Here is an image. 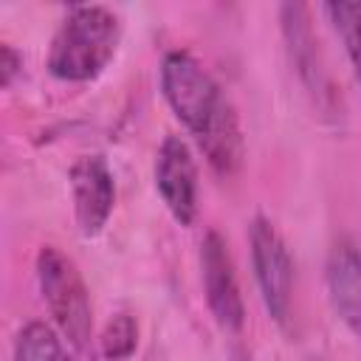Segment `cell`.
Segmentation results:
<instances>
[{"instance_id":"1","label":"cell","mask_w":361,"mask_h":361,"mask_svg":"<svg viewBox=\"0 0 361 361\" xmlns=\"http://www.w3.org/2000/svg\"><path fill=\"white\" fill-rule=\"evenodd\" d=\"M158 79L164 102L197 141L209 166L220 178L237 175L243 164V130L217 79L189 51H166Z\"/></svg>"},{"instance_id":"2","label":"cell","mask_w":361,"mask_h":361,"mask_svg":"<svg viewBox=\"0 0 361 361\" xmlns=\"http://www.w3.org/2000/svg\"><path fill=\"white\" fill-rule=\"evenodd\" d=\"M121 42L118 14L99 3H76L59 23L51 48L48 71L59 82H90L113 62Z\"/></svg>"},{"instance_id":"3","label":"cell","mask_w":361,"mask_h":361,"mask_svg":"<svg viewBox=\"0 0 361 361\" xmlns=\"http://www.w3.org/2000/svg\"><path fill=\"white\" fill-rule=\"evenodd\" d=\"M37 285L54 330L76 350L90 353L93 338V307L79 265L56 245H42L34 259Z\"/></svg>"},{"instance_id":"4","label":"cell","mask_w":361,"mask_h":361,"mask_svg":"<svg viewBox=\"0 0 361 361\" xmlns=\"http://www.w3.org/2000/svg\"><path fill=\"white\" fill-rule=\"evenodd\" d=\"M279 31H282L288 62H290L302 90L307 93L313 110L319 113L322 121L341 124V118H344L341 93H338V87L327 71L324 54L319 48L310 8L305 3H282L279 6Z\"/></svg>"},{"instance_id":"5","label":"cell","mask_w":361,"mask_h":361,"mask_svg":"<svg viewBox=\"0 0 361 361\" xmlns=\"http://www.w3.org/2000/svg\"><path fill=\"white\" fill-rule=\"evenodd\" d=\"M248 245H251V265H254L259 299L268 316L276 322V327L288 330L293 322V288H296L293 257L288 251V243L268 217L257 214L248 228Z\"/></svg>"},{"instance_id":"6","label":"cell","mask_w":361,"mask_h":361,"mask_svg":"<svg viewBox=\"0 0 361 361\" xmlns=\"http://www.w3.org/2000/svg\"><path fill=\"white\" fill-rule=\"evenodd\" d=\"M200 282L206 305L226 333H240L245 324V305L234 271V259L228 243L220 231H206L200 243Z\"/></svg>"},{"instance_id":"7","label":"cell","mask_w":361,"mask_h":361,"mask_svg":"<svg viewBox=\"0 0 361 361\" xmlns=\"http://www.w3.org/2000/svg\"><path fill=\"white\" fill-rule=\"evenodd\" d=\"M73 217L82 237H99L116 206V178L104 155H79L68 172Z\"/></svg>"},{"instance_id":"8","label":"cell","mask_w":361,"mask_h":361,"mask_svg":"<svg viewBox=\"0 0 361 361\" xmlns=\"http://www.w3.org/2000/svg\"><path fill=\"white\" fill-rule=\"evenodd\" d=\"M155 189L178 226H192L197 217V166L189 144L180 135H166L155 152Z\"/></svg>"},{"instance_id":"9","label":"cell","mask_w":361,"mask_h":361,"mask_svg":"<svg viewBox=\"0 0 361 361\" xmlns=\"http://www.w3.org/2000/svg\"><path fill=\"white\" fill-rule=\"evenodd\" d=\"M324 282L333 313L361 338V248L350 237H338L324 259Z\"/></svg>"},{"instance_id":"10","label":"cell","mask_w":361,"mask_h":361,"mask_svg":"<svg viewBox=\"0 0 361 361\" xmlns=\"http://www.w3.org/2000/svg\"><path fill=\"white\" fill-rule=\"evenodd\" d=\"M65 338L45 322H25L14 336V361H76Z\"/></svg>"},{"instance_id":"11","label":"cell","mask_w":361,"mask_h":361,"mask_svg":"<svg viewBox=\"0 0 361 361\" xmlns=\"http://www.w3.org/2000/svg\"><path fill=\"white\" fill-rule=\"evenodd\" d=\"M322 14L341 39V48L353 65L355 82L361 85V3H324Z\"/></svg>"},{"instance_id":"12","label":"cell","mask_w":361,"mask_h":361,"mask_svg":"<svg viewBox=\"0 0 361 361\" xmlns=\"http://www.w3.org/2000/svg\"><path fill=\"white\" fill-rule=\"evenodd\" d=\"M138 347V322L130 313H116L99 338V350L104 361H130Z\"/></svg>"},{"instance_id":"13","label":"cell","mask_w":361,"mask_h":361,"mask_svg":"<svg viewBox=\"0 0 361 361\" xmlns=\"http://www.w3.org/2000/svg\"><path fill=\"white\" fill-rule=\"evenodd\" d=\"M20 73H23V54L11 42H3L0 45V76H3V87H11Z\"/></svg>"},{"instance_id":"14","label":"cell","mask_w":361,"mask_h":361,"mask_svg":"<svg viewBox=\"0 0 361 361\" xmlns=\"http://www.w3.org/2000/svg\"><path fill=\"white\" fill-rule=\"evenodd\" d=\"M313 361H324V358H313Z\"/></svg>"}]
</instances>
